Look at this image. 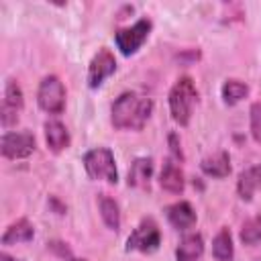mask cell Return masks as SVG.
Returning <instances> with one entry per match:
<instances>
[{"label": "cell", "mask_w": 261, "mask_h": 261, "mask_svg": "<svg viewBox=\"0 0 261 261\" xmlns=\"http://www.w3.org/2000/svg\"><path fill=\"white\" fill-rule=\"evenodd\" d=\"M0 261H20V259H16V257H12V255H8V253H0Z\"/></svg>", "instance_id": "d4e9b609"}, {"label": "cell", "mask_w": 261, "mask_h": 261, "mask_svg": "<svg viewBox=\"0 0 261 261\" xmlns=\"http://www.w3.org/2000/svg\"><path fill=\"white\" fill-rule=\"evenodd\" d=\"M24 98H22V90L14 80L6 82L4 88V100H2V110H0V118L4 126H12L14 122H18V114L22 110Z\"/></svg>", "instance_id": "ba28073f"}, {"label": "cell", "mask_w": 261, "mask_h": 261, "mask_svg": "<svg viewBox=\"0 0 261 261\" xmlns=\"http://www.w3.org/2000/svg\"><path fill=\"white\" fill-rule=\"evenodd\" d=\"M114 71H116V59H114V55L106 47H102L92 57V61H90V69H88V84H90V88H100L102 82L106 77H110Z\"/></svg>", "instance_id": "9c48e42d"}, {"label": "cell", "mask_w": 261, "mask_h": 261, "mask_svg": "<svg viewBox=\"0 0 261 261\" xmlns=\"http://www.w3.org/2000/svg\"><path fill=\"white\" fill-rule=\"evenodd\" d=\"M159 243H161V232H159L157 222L153 218H145L126 239V251L151 253L159 247Z\"/></svg>", "instance_id": "8992f818"}, {"label": "cell", "mask_w": 261, "mask_h": 261, "mask_svg": "<svg viewBox=\"0 0 261 261\" xmlns=\"http://www.w3.org/2000/svg\"><path fill=\"white\" fill-rule=\"evenodd\" d=\"M84 167H86V171H88V175L92 179H104L108 184H116L118 181V173H116V165H114V155L106 147L90 149L84 155Z\"/></svg>", "instance_id": "3957f363"}, {"label": "cell", "mask_w": 261, "mask_h": 261, "mask_svg": "<svg viewBox=\"0 0 261 261\" xmlns=\"http://www.w3.org/2000/svg\"><path fill=\"white\" fill-rule=\"evenodd\" d=\"M249 114H251V135L257 143H261V100L251 106Z\"/></svg>", "instance_id": "7402d4cb"}, {"label": "cell", "mask_w": 261, "mask_h": 261, "mask_svg": "<svg viewBox=\"0 0 261 261\" xmlns=\"http://www.w3.org/2000/svg\"><path fill=\"white\" fill-rule=\"evenodd\" d=\"M149 33H151V20L149 18H141L133 27L118 29L114 33V43H116V47L120 49L122 55H133L147 41Z\"/></svg>", "instance_id": "5b68a950"}, {"label": "cell", "mask_w": 261, "mask_h": 261, "mask_svg": "<svg viewBox=\"0 0 261 261\" xmlns=\"http://www.w3.org/2000/svg\"><path fill=\"white\" fill-rule=\"evenodd\" d=\"M49 249H51V251H55V253H57V255H61V257H67V259H71V261H77V259L71 255V251L67 249V245H65V243L51 241V243H49Z\"/></svg>", "instance_id": "603a6c76"}, {"label": "cell", "mask_w": 261, "mask_h": 261, "mask_svg": "<svg viewBox=\"0 0 261 261\" xmlns=\"http://www.w3.org/2000/svg\"><path fill=\"white\" fill-rule=\"evenodd\" d=\"M247 94H249V86L245 82H241V80H226L224 86H222V100L228 106L241 102Z\"/></svg>", "instance_id": "ffe728a7"}, {"label": "cell", "mask_w": 261, "mask_h": 261, "mask_svg": "<svg viewBox=\"0 0 261 261\" xmlns=\"http://www.w3.org/2000/svg\"><path fill=\"white\" fill-rule=\"evenodd\" d=\"M212 255L216 261H232L234 257V247H232V237L228 228H222L214 241H212Z\"/></svg>", "instance_id": "d6986e66"}, {"label": "cell", "mask_w": 261, "mask_h": 261, "mask_svg": "<svg viewBox=\"0 0 261 261\" xmlns=\"http://www.w3.org/2000/svg\"><path fill=\"white\" fill-rule=\"evenodd\" d=\"M35 237V228L27 218H20L12 222L4 234H2V245H16V243H29Z\"/></svg>", "instance_id": "2e32d148"}, {"label": "cell", "mask_w": 261, "mask_h": 261, "mask_svg": "<svg viewBox=\"0 0 261 261\" xmlns=\"http://www.w3.org/2000/svg\"><path fill=\"white\" fill-rule=\"evenodd\" d=\"M241 241L245 245H255L261 241V216H253V218L245 220V224L241 228Z\"/></svg>", "instance_id": "44dd1931"}, {"label": "cell", "mask_w": 261, "mask_h": 261, "mask_svg": "<svg viewBox=\"0 0 261 261\" xmlns=\"http://www.w3.org/2000/svg\"><path fill=\"white\" fill-rule=\"evenodd\" d=\"M45 139H47V145L53 153H59V151L67 149V145H69V133H67L65 124L59 120H47L45 122Z\"/></svg>", "instance_id": "7c38bea8"}, {"label": "cell", "mask_w": 261, "mask_h": 261, "mask_svg": "<svg viewBox=\"0 0 261 261\" xmlns=\"http://www.w3.org/2000/svg\"><path fill=\"white\" fill-rule=\"evenodd\" d=\"M98 206H100V214H102L104 224L110 230H118L120 228V208H118V204L108 194H100L98 196Z\"/></svg>", "instance_id": "ac0fdd59"}, {"label": "cell", "mask_w": 261, "mask_h": 261, "mask_svg": "<svg viewBox=\"0 0 261 261\" xmlns=\"http://www.w3.org/2000/svg\"><path fill=\"white\" fill-rule=\"evenodd\" d=\"M0 151L8 159H24L35 151V137L31 133H4Z\"/></svg>", "instance_id": "52a82bcc"}, {"label": "cell", "mask_w": 261, "mask_h": 261, "mask_svg": "<svg viewBox=\"0 0 261 261\" xmlns=\"http://www.w3.org/2000/svg\"><path fill=\"white\" fill-rule=\"evenodd\" d=\"M159 184L163 190L171 192V194H179L184 192V186H186V179H184V171L171 161L167 159L163 169H161V175H159Z\"/></svg>", "instance_id": "4fadbf2b"}, {"label": "cell", "mask_w": 261, "mask_h": 261, "mask_svg": "<svg viewBox=\"0 0 261 261\" xmlns=\"http://www.w3.org/2000/svg\"><path fill=\"white\" fill-rule=\"evenodd\" d=\"M153 173V159L151 157H139L133 161L130 169H128V186L135 188H145L151 179Z\"/></svg>", "instance_id": "e0dca14e"}, {"label": "cell", "mask_w": 261, "mask_h": 261, "mask_svg": "<svg viewBox=\"0 0 261 261\" xmlns=\"http://www.w3.org/2000/svg\"><path fill=\"white\" fill-rule=\"evenodd\" d=\"M39 106L49 114H61L65 108V88L57 75L43 77L39 92H37Z\"/></svg>", "instance_id": "277c9868"}, {"label": "cell", "mask_w": 261, "mask_h": 261, "mask_svg": "<svg viewBox=\"0 0 261 261\" xmlns=\"http://www.w3.org/2000/svg\"><path fill=\"white\" fill-rule=\"evenodd\" d=\"M169 141H171V147H173V153H175L177 157H181V149H179V145L175 143V135H169Z\"/></svg>", "instance_id": "cb8c5ba5"}, {"label": "cell", "mask_w": 261, "mask_h": 261, "mask_svg": "<svg viewBox=\"0 0 261 261\" xmlns=\"http://www.w3.org/2000/svg\"><path fill=\"white\" fill-rule=\"evenodd\" d=\"M165 216H167L169 224L177 230H186V228H192L196 224V212H194L192 204L186 202V200L169 204L165 208Z\"/></svg>", "instance_id": "30bf717a"}, {"label": "cell", "mask_w": 261, "mask_h": 261, "mask_svg": "<svg viewBox=\"0 0 261 261\" xmlns=\"http://www.w3.org/2000/svg\"><path fill=\"white\" fill-rule=\"evenodd\" d=\"M202 171L210 177H226L230 173V159H228V153L226 151H220V153H214V155H208L202 159L200 163Z\"/></svg>", "instance_id": "9a60e30c"}, {"label": "cell", "mask_w": 261, "mask_h": 261, "mask_svg": "<svg viewBox=\"0 0 261 261\" xmlns=\"http://www.w3.org/2000/svg\"><path fill=\"white\" fill-rule=\"evenodd\" d=\"M112 124L122 130H141L153 112V100L137 94L124 92L112 104Z\"/></svg>", "instance_id": "6da1fadb"}, {"label": "cell", "mask_w": 261, "mask_h": 261, "mask_svg": "<svg viewBox=\"0 0 261 261\" xmlns=\"http://www.w3.org/2000/svg\"><path fill=\"white\" fill-rule=\"evenodd\" d=\"M261 188V163L259 165H253L249 169H245L241 175H239V181H237V192L243 200H251L253 194Z\"/></svg>", "instance_id": "5bb4252c"}, {"label": "cell", "mask_w": 261, "mask_h": 261, "mask_svg": "<svg viewBox=\"0 0 261 261\" xmlns=\"http://www.w3.org/2000/svg\"><path fill=\"white\" fill-rule=\"evenodd\" d=\"M259 261H261V259H259Z\"/></svg>", "instance_id": "484cf974"}, {"label": "cell", "mask_w": 261, "mask_h": 261, "mask_svg": "<svg viewBox=\"0 0 261 261\" xmlns=\"http://www.w3.org/2000/svg\"><path fill=\"white\" fill-rule=\"evenodd\" d=\"M196 100H198V90H196L192 77H188V75L179 77V80L173 84V88L169 90V110H171V118H173L177 124L186 126V124L190 122V118H192V108H194Z\"/></svg>", "instance_id": "7a4b0ae2"}, {"label": "cell", "mask_w": 261, "mask_h": 261, "mask_svg": "<svg viewBox=\"0 0 261 261\" xmlns=\"http://www.w3.org/2000/svg\"><path fill=\"white\" fill-rule=\"evenodd\" d=\"M202 253H204V239L202 234L192 232L179 241L175 249V259L177 261H200Z\"/></svg>", "instance_id": "8fae6325"}]
</instances>
